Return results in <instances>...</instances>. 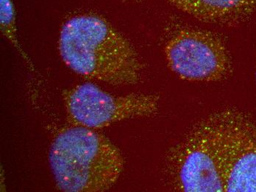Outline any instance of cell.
I'll list each match as a JSON object with an SVG mask.
<instances>
[{"label":"cell","instance_id":"5","mask_svg":"<svg viewBox=\"0 0 256 192\" xmlns=\"http://www.w3.org/2000/svg\"><path fill=\"white\" fill-rule=\"evenodd\" d=\"M164 52L170 70L188 82H220L232 72L226 44L204 30L180 29L166 42Z\"/></svg>","mask_w":256,"mask_h":192},{"label":"cell","instance_id":"6","mask_svg":"<svg viewBox=\"0 0 256 192\" xmlns=\"http://www.w3.org/2000/svg\"><path fill=\"white\" fill-rule=\"evenodd\" d=\"M224 191L256 192V123L246 112L232 107Z\"/></svg>","mask_w":256,"mask_h":192},{"label":"cell","instance_id":"8","mask_svg":"<svg viewBox=\"0 0 256 192\" xmlns=\"http://www.w3.org/2000/svg\"><path fill=\"white\" fill-rule=\"evenodd\" d=\"M0 3H1V5H0V8H1L0 26H1L2 34L10 42L14 48L21 54L26 64L29 65L30 68L32 71H35L32 62L22 48L20 41H18L16 25L15 8H14L13 2L12 0H0Z\"/></svg>","mask_w":256,"mask_h":192},{"label":"cell","instance_id":"2","mask_svg":"<svg viewBox=\"0 0 256 192\" xmlns=\"http://www.w3.org/2000/svg\"><path fill=\"white\" fill-rule=\"evenodd\" d=\"M231 110L222 109L201 118L168 150L164 173L172 189L224 191Z\"/></svg>","mask_w":256,"mask_h":192},{"label":"cell","instance_id":"4","mask_svg":"<svg viewBox=\"0 0 256 192\" xmlns=\"http://www.w3.org/2000/svg\"><path fill=\"white\" fill-rule=\"evenodd\" d=\"M63 98L70 122L92 129L132 118L154 116L158 113L160 101L159 96L152 94L115 96L92 84L65 90Z\"/></svg>","mask_w":256,"mask_h":192},{"label":"cell","instance_id":"1","mask_svg":"<svg viewBox=\"0 0 256 192\" xmlns=\"http://www.w3.org/2000/svg\"><path fill=\"white\" fill-rule=\"evenodd\" d=\"M66 65L81 76L114 86L140 82L142 65L130 42L100 17L81 15L68 20L59 37Z\"/></svg>","mask_w":256,"mask_h":192},{"label":"cell","instance_id":"7","mask_svg":"<svg viewBox=\"0 0 256 192\" xmlns=\"http://www.w3.org/2000/svg\"><path fill=\"white\" fill-rule=\"evenodd\" d=\"M198 21L230 26L249 18L256 11V0H167Z\"/></svg>","mask_w":256,"mask_h":192},{"label":"cell","instance_id":"9","mask_svg":"<svg viewBox=\"0 0 256 192\" xmlns=\"http://www.w3.org/2000/svg\"><path fill=\"white\" fill-rule=\"evenodd\" d=\"M128 1L135 2V3H140V2L143 1V0H128Z\"/></svg>","mask_w":256,"mask_h":192},{"label":"cell","instance_id":"3","mask_svg":"<svg viewBox=\"0 0 256 192\" xmlns=\"http://www.w3.org/2000/svg\"><path fill=\"white\" fill-rule=\"evenodd\" d=\"M49 160L58 188L70 192L108 191L124 164L121 151L108 137L81 126L67 128L57 135Z\"/></svg>","mask_w":256,"mask_h":192}]
</instances>
